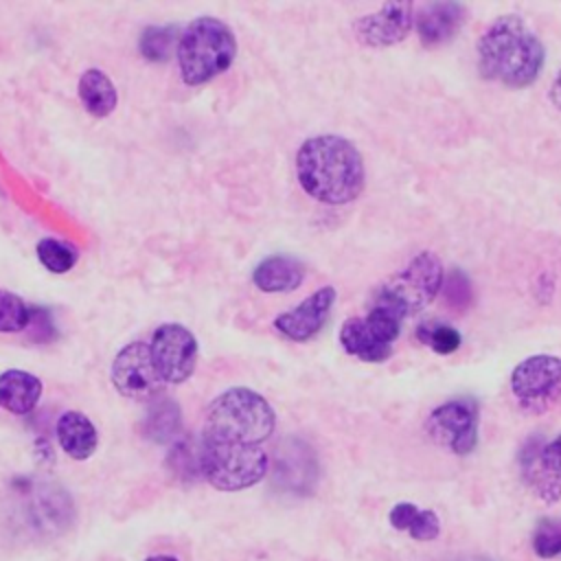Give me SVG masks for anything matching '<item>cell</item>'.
Wrapping results in <instances>:
<instances>
[{
    "instance_id": "f1b7e54d",
    "label": "cell",
    "mask_w": 561,
    "mask_h": 561,
    "mask_svg": "<svg viewBox=\"0 0 561 561\" xmlns=\"http://www.w3.org/2000/svg\"><path fill=\"white\" fill-rule=\"evenodd\" d=\"M31 331V337L35 342H48L55 333V327H53V320H50V313L42 307H31V318H28V327Z\"/></svg>"
},
{
    "instance_id": "6da1fadb",
    "label": "cell",
    "mask_w": 561,
    "mask_h": 561,
    "mask_svg": "<svg viewBox=\"0 0 561 561\" xmlns=\"http://www.w3.org/2000/svg\"><path fill=\"white\" fill-rule=\"evenodd\" d=\"M296 178L309 197L331 206L357 199L366 186L362 153L337 134L311 136L298 147Z\"/></svg>"
},
{
    "instance_id": "277c9868",
    "label": "cell",
    "mask_w": 561,
    "mask_h": 561,
    "mask_svg": "<svg viewBox=\"0 0 561 561\" xmlns=\"http://www.w3.org/2000/svg\"><path fill=\"white\" fill-rule=\"evenodd\" d=\"M175 55L182 81L186 85H202L232 66L237 39L226 22L202 15L184 28Z\"/></svg>"
},
{
    "instance_id": "ffe728a7",
    "label": "cell",
    "mask_w": 561,
    "mask_h": 561,
    "mask_svg": "<svg viewBox=\"0 0 561 561\" xmlns=\"http://www.w3.org/2000/svg\"><path fill=\"white\" fill-rule=\"evenodd\" d=\"M390 526L397 530H405L416 541H432L440 533L438 515L430 508H419L412 502H399L390 508Z\"/></svg>"
},
{
    "instance_id": "7c38bea8",
    "label": "cell",
    "mask_w": 561,
    "mask_h": 561,
    "mask_svg": "<svg viewBox=\"0 0 561 561\" xmlns=\"http://www.w3.org/2000/svg\"><path fill=\"white\" fill-rule=\"evenodd\" d=\"M112 383L123 397L140 399L153 394L162 379L153 366L151 351L142 342H131L112 362Z\"/></svg>"
},
{
    "instance_id": "52a82bcc",
    "label": "cell",
    "mask_w": 561,
    "mask_h": 561,
    "mask_svg": "<svg viewBox=\"0 0 561 561\" xmlns=\"http://www.w3.org/2000/svg\"><path fill=\"white\" fill-rule=\"evenodd\" d=\"M401 318L392 311L373 305L364 318H348L340 329L342 348L370 364L392 357V344L401 333Z\"/></svg>"
},
{
    "instance_id": "4dcf8cb0",
    "label": "cell",
    "mask_w": 561,
    "mask_h": 561,
    "mask_svg": "<svg viewBox=\"0 0 561 561\" xmlns=\"http://www.w3.org/2000/svg\"><path fill=\"white\" fill-rule=\"evenodd\" d=\"M145 561H178V559L171 557V554H156V557H149V559H145Z\"/></svg>"
},
{
    "instance_id": "3957f363",
    "label": "cell",
    "mask_w": 561,
    "mask_h": 561,
    "mask_svg": "<svg viewBox=\"0 0 561 561\" xmlns=\"http://www.w3.org/2000/svg\"><path fill=\"white\" fill-rule=\"evenodd\" d=\"M276 430V412L265 397L250 388H230L213 399L206 410L202 438L263 445Z\"/></svg>"
},
{
    "instance_id": "e0dca14e",
    "label": "cell",
    "mask_w": 561,
    "mask_h": 561,
    "mask_svg": "<svg viewBox=\"0 0 561 561\" xmlns=\"http://www.w3.org/2000/svg\"><path fill=\"white\" fill-rule=\"evenodd\" d=\"M55 434H57L59 447L75 460H88L99 445L96 427L85 414L77 410H68L57 419Z\"/></svg>"
},
{
    "instance_id": "4316f807",
    "label": "cell",
    "mask_w": 561,
    "mask_h": 561,
    "mask_svg": "<svg viewBox=\"0 0 561 561\" xmlns=\"http://www.w3.org/2000/svg\"><path fill=\"white\" fill-rule=\"evenodd\" d=\"M169 467L180 478H195L199 473V445H191L188 440H178L169 454Z\"/></svg>"
},
{
    "instance_id": "7a4b0ae2",
    "label": "cell",
    "mask_w": 561,
    "mask_h": 561,
    "mask_svg": "<svg viewBox=\"0 0 561 561\" xmlns=\"http://www.w3.org/2000/svg\"><path fill=\"white\" fill-rule=\"evenodd\" d=\"M478 70L484 79L506 88H526L537 81L546 61L539 35L519 15H500L476 44Z\"/></svg>"
},
{
    "instance_id": "484cf974",
    "label": "cell",
    "mask_w": 561,
    "mask_h": 561,
    "mask_svg": "<svg viewBox=\"0 0 561 561\" xmlns=\"http://www.w3.org/2000/svg\"><path fill=\"white\" fill-rule=\"evenodd\" d=\"M533 550L541 559L561 554V519L541 517L533 530Z\"/></svg>"
},
{
    "instance_id": "ba28073f",
    "label": "cell",
    "mask_w": 561,
    "mask_h": 561,
    "mask_svg": "<svg viewBox=\"0 0 561 561\" xmlns=\"http://www.w3.org/2000/svg\"><path fill=\"white\" fill-rule=\"evenodd\" d=\"M511 392L519 408L541 414L561 403V357L530 355L511 373Z\"/></svg>"
},
{
    "instance_id": "8fae6325",
    "label": "cell",
    "mask_w": 561,
    "mask_h": 561,
    "mask_svg": "<svg viewBox=\"0 0 561 561\" xmlns=\"http://www.w3.org/2000/svg\"><path fill=\"white\" fill-rule=\"evenodd\" d=\"M519 469L524 482L543 502L554 504L561 497V434L541 443L533 438L519 454Z\"/></svg>"
},
{
    "instance_id": "83f0119b",
    "label": "cell",
    "mask_w": 561,
    "mask_h": 561,
    "mask_svg": "<svg viewBox=\"0 0 561 561\" xmlns=\"http://www.w3.org/2000/svg\"><path fill=\"white\" fill-rule=\"evenodd\" d=\"M445 283V296L449 300V305L454 307H465V302L471 298V287H469V280L462 272L454 270Z\"/></svg>"
},
{
    "instance_id": "f546056e",
    "label": "cell",
    "mask_w": 561,
    "mask_h": 561,
    "mask_svg": "<svg viewBox=\"0 0 561 561\" xmlns=\"http://www.w3.org/2000/svg\"><path fill=\"white\" fill-rule=\"evenodd\" d=\"M548 96H550L552 105H554L557 110H561V70L557 72V77H554V81H552V88H550Z\"/></svg>"
},
{
    "instance_id": "ac0fdd59",
    "label": "cell",
    "mask_w": 561,
    "mask_h": 561,
    "mask_svg": "<svg viewBox=\"0 0 561 561\" xmlns=\"http://www.w3.org/2000/svg\"><path fill=\"white\" fill-rule=\"evenodd\" d=\"M42 397V381L39 377L26 370H4L0 375V408L11 414H28L35 410Z\"/></svg>"
},
{
    "instance_id": "cb8c5ba5",
    "label": "cell",
    "mask_w": 561,
    "mask_h": 561,
    "mask_svg": "<svg viewBox=\"0 0 561 561\" xmlns=\"http://www.w3.org/2000/svg\"><path fill=\"white\" fill-rule=\"evenodd\" d=\"M416 337L438 355H451L460 348V333L443 322H423L416 329Z\"/></svg>"
},
{
    "instance_id": "d4e9b609",
    "label": "cell",
    "mask_w": 561,
    "mask_h": 561,
    "mask_svg": "<svg viewBox=\"0 0 561 561\" xmlns=\"http://www.w3.org/2000/svg\"><path fill=\"white\" fill-rule=\"evenodd\" d=\"M31 307L11 291L0 289V333H20L28 327Z\"/></svg>"
},
{
    "instance_id": "30bf717a",
    "label": "cell",
    "mask_w": 561,
    "mask_h": 561,
    "mask_svg": "<svg viewBox=\"0 0 561 561\" xmlns=\"http://www.w3.org/2000/svg\"><path fill=\"white\" fill-rule=\"evenodd\" d=\"M149 351L160 379L167 383H182L195 370L197 340L182 324L169 322L158 327L153 331Z\"/></svg>"
},
{
    "instance_id": "5bb4252c",
    "label": "cell",
    "mask_w": 561,
    "mask_h": 561,
    "mask_svg": "<svg viewBox=\"0 0 561 561\" xmlns=\"http://www.w3.org/2000/svg\"><path fill=\"white\" fill-rule=\"evenodd\" d=\"M414 9L410 2H392L377 13H368L355 22V37L373 48L394 46L403 42L414 22Z\"/></svg>"
},
{
    "instance_id": "d6986e66",
    "label": "cell",
    "mask_w": 561,
    "mask_h": 561,
    "mask_svg": "<svg viewBox=\"0 0 561 561\" xmlns=\"http://www.w3.org/2000/svg\"><path fill=\"white\" fill-rule=\"evenodd\" d=\"M79 99H81L85 112L92 114L94 118L110 116L118 101L112 79L105 72H101L99 68H88L79 77Z\"/></svg>"
},
{
    "instance_id": "2e32d148",
    "label": "cell",
    "mask_w": 561,
    "mask_h": 561,
    "mask_svg": "<svg viewBox=\"0 0 561 561\" xmlns=\"http://www.w3.org/2000/svg\"><path fill=\"white\" fill-rule=\"evenodd\" d=\"M307 267L302 261L285 254H274L263 261L252 272V283L265 294H285L302 285Z\"/></svg>"
},
{
    "instance_id": "4fadbf2b",
    "label": "cell",
    "mask_w": 561,
    "mask_h": 561,
    "mask_svg": "<svg viewBox=\"0 0 561 561\" xmlns=\"http://www.w3.org/2000/svg\"><path fill=\"white\" fill-rule=\"evenodd\" d=\"M335 298H337L335 287L324 285L316 289L311 296H307L294 309L278 313L274 318V329L294 342H307L324 327L335 305Z\"/></svg>"
},
{
    "instance_id": "603a6c76",
    "label": "cell",
    "mask_w": 561,
    "mask_h": 561,
    "mask_svg": "<svg viewBox=\"0 0 561 561\" xmlns=\"http://www.w3.org/2000/svg\"><path fill=\"white\" fill-rule=\"evenodd\" d=\"M178 39V28L175 26H149L140 35V55L149 61H167L175 46Z\"/></svg>"
},
{
    "instance_id": "9c48e42d",
    "label": "cell",
    "mask_w": 561,
    "mask_h": 561,
    "mask_svg": "<svg viewBox=\"0 0 561 561\" xmlns=\"http://www.w3.org/2000/svg\"><path fill=\"white\" fill-rule=\"evenodd\" d=\"M480 410L473 399H451L434 408L427 416V434L456 456H467L478 445Z\"/></svg>"
},
{
    "instance_id": "8992f818",
    "label": "cell",
    "mask_w": 561,
    "mask_h": 561,
    "mask_svg": "<svg viewBox=\"0 0 561 561\" xmlns=\"http://www.w3.org/2000/svg\"><path fill=\"white\" fill-rule=\"evenodd\" d=\"M267 451L263 445H239L199 438V473L219 491H243L261 482L267 473Z\"/></svg>"
},
{
    "instance_id": "44dd1931",
    "label": "cell",
    "mask_w": 561,
    "mask_h": 561,
    "mask_svg": "<svg viewBox=\"0 0 561 561\" xmlns=\"http://www.w3.org/2000/svg\"><path fill=\"white\" fill-rule=\"evenodd\" d=\"M182 427V414L175 401L171 399H160L156 401L142 421V432L147 438L153 443H169L178 440Z\"/></svg>"
},
{
    "instance_id": "5b68a950",
    "label": "cell",
    "mask_w": 561,
    "mask_h": 561,
    "mask_svg": "<svg viewBox=\"0 0 561 561\" xmlns=\"http://www.w3.org/2000/svg\"><path fill=\"white\" fill-rule=\"evenodd\" d=\"M443 280L445 272L440 259L434 252L423 250L403 270L377 287L373 305L383 307L403 320L425 309L438 296Z\"/></svg>"
},
{
    "instance_id": "7402d4cb",
    "label": "cell",
    "mask_w": 561,
    "mask_h": 561,
    "mask_svg": "<svg viewBox=\"0 0 561 561\" xmlns=\"http://www.w3.org/2000/svg\"><path fill=\"white\" fill-rule=\"evenodd\" d=\"M39 263L53 272V274H64L70 272L79 259V252L72 243L59 241V239H42L35 248Z\"/></svg>"
},
{
    "instance_id": "9a60e30c",
    "label": "cell",
    "mask_w": 561,
    "mask_h": 561,
    "mask_svg": "<svg viewBox=\"0 0 561 561\" xmlns=\"http://www.w3.org/2000/svg\"><path fill=\"white\" fill-rule=\"evenodd\" d=\"M467 20V7L460 2H430L423 4L414 18L416 35L423 46L436 48L456 37Z\"/></svg>"
}]
</instances>
